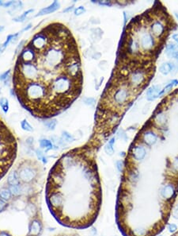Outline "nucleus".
<instances>
[{"mask_svg": "<svg viewBox=\"0 0 178 236\" xmlns=\"http://www.w3.org/2000/svg\"><path fill=\"white\" fill-rule=\"evenodd\" d=\"M13 89L20 104L36 118L61 114L83 90L77 41L61 22L49 23L23 46L13 68Z\"/></svg>", "mask_w": 178, "mask_h": 236, "instance_id": "nucleus-1", "label": "nucleus"}, {"mask_svg": "<svg viewBox=\"0 0 178 236\" xmlns=\"http://www.w3.org/2000/svg\"><path fill=\"white\" fill-rule=\"evenodd\" d=\"M48 207L59 223L83 229L93 223L101 192L97 164L85 146L62 155L51 169L46 185Z\"/></svg>", "mask_w": 178, "mask_h": 236, "instance_id": "nucleus-2", "label": "nucleus"}, {"mask_svg": "<svg viewBox=\"0 0 178 236\" xmlns=\"http://www.w3.org/2000/svg\"><path fill=\"white\" fill-rule=\"evenodd\" d=\"M18 143L15 136L0 118V179L11 169L17 157Z\"/></svg>", "mask_w": 178, "mask_h": 236, "instance_id": "nucleus-3", "label": "nucleus"}, {"mask_svg": "<svg viewBox=\"0 0 178 236\" xmlns=\"http://www.w3.org/2000/svg\"><path fill=\"white\" fill-rule=\"evenodd\" d=\"M131 88L128 82L125 83L109 84L108 94L105 98H108L109 103L116 107V109L124 108L130 103L131 98Z\"/></svg>", "mask_w": 178, "mask_h": 236, "instance_id": "nucleus-4", "label": "nucleus"}, {"mask_svg": "<svg viewBox=\"0 0 178 236\" xmlns=\"http://www.w3.org/2000/svg\"><path fill=\"white\" fill-rule=\"evenodd\" d=\"M128 34L132 36L133 38H136L140 50L143 52H150L151 51L152 49L154 48L155 46V39L154 37L152 35L151 33L148 32L146 30H142L140 32L138 33V35L136 36L133 34H131L129 31H126Z\"/></svg>", "mask_w": 178, "mask_h": 236, "instance_id": "nucleus-5", "label": "nucleus"}, {"mask_svg": "<svg viewBox=\"0 0 178 236\" xmlns=\"http://www.w3.org/2000/svg\"><path fill=\"white\" fill-rule=\"evenodd\" d=\"M146 80V75L145 71L141 68L130 71L127 76V82L131 88H138L143 85Z\"/></svg>", "mask_w": 178, "mask_h": 236, "instance_id": "nucleus-6", "label": "nucleus"}, {"mask_svg": "<svg viewBox=\"0 0 178 236\" xmlns=\"http://www.w3.org/2000/svg\"><path fill=\"white\" fill-rule=\"evenodd\" d=\"M129 155L135 161H142L146 155V149L142 145H133L130 149Z\"/></svg>", "mask_w": 178, "mask_h": 236, "instance_id": "nucleus-7", "label": "nucleus"}, {"mask_svg": "<svg viewBox=\"0 0 178 236\" xmlns=\"http://www.w3.org/2000/svg\"><path fill=\"white\" fill-rule=\"evenodd\" d=\"M176 193H177V189H176L175 186L172 184H168L166 185H164L160 189L161 196L167 200H171L172 199L174 198Z\"/></svg>", "mask_w": 178, "mask_h": 236, "instance_id": "nucleus-8", "label": "nucleus"}, {"mask_svg": "<svg viewBox=\"0 0 178 236\" xmlns=\"http://www.w3.org/2000/svg\"><path fill=\"white\" fill-rule=\"evenodd\" d=\"M150 30L153 36L158 38H162L165 33V25L159 20L154 21L150 25Z\"/></svg>", "mask_w": 178, "mask_h": 236, "instance_id": "nucleus-9", "label": "nucleus"}, {"mask_svg": "<svg viewBox=\"0 0 178 236\" xmlns=\"http://www.w3.org/2000/svg\"><path fill=\"white\" fill-rule=\"evenodd\" d=\"M157 141V134H155L153 130H148L144 131L142 134V142L148 146H152L154 144H156Z\"/></svg>", "mask_w": 178, "mask_h": 236, "instance_id": "nucleus-10", "label": "nucleus"}, {"mask_svg": "<svg viewBox=\"0 0 178 236\" xmlns=\"http://www.w3.org/2000/svg\"><path fill=\"white\" fill-rule=\"evenodd\" d=\"M162 91V87L160 85H153L150 87L146 91V99L148 101H154L160 97V92Z\"/></svg>", "mask_w": 178, "mask_h": 236, "instance_id": "nucleus-11", "label": "nucleus"}, {"mask_svg": "<svg viewBox=\"0 0 178 236\" xmlns=\"http://www.w3.org/2000/svg\"><path fill=\"white\" fill-rule=\"evenodd\" d=\"M60 7V3H59L58 1H54L53 3L50 4L46 7H44L38 12L37 14H36L35 17H40L43 16V15H45V14H49L56 11Z\"/></svg>", "mask_w": 178, "mask_h": 236, "instance_id": "nucleus-12", "label": "nucleus"}, {"mask_svg": "<svg viewBox=\"0 0 178 236\" xmlns=\"http://www.w3.org/2000/svg\"><path fill=\"white\" fill-rule=\"evenodd\" d=\"M7 183L11 186L18 185L21 184V180H20L18 173L16 169H14L10 173V174L8 175V177H7Z\"/></svg>", "mask_w": 178, "mask_h": 236, "instance_id": "nucleus-13", "label": "nucleus"}, {"mask_svg": "<svg viewBox=\"0 0 178 236\" xmlns=\"http://www.w3.org/2000/svg\"><path fill=\"white\" fill-rule=\"evenodd\" d=\"M165 53L169 58H174V59L178 60V50L175 44H173V43L168 44L166 46Z\"/></svg>", "mask_w": 178, "mask_h": 236, "instance_id": "nucleus-14", "label": "nucleus"}, {"mask_svg": "<svg viewBox=\"0 0 178 236\" xmlns=\"http://www.w3.org/2000/svg\"><path fill=\"white\" fill-rule=\"evenodd\" d=\"M175 68V64L173 62H165L159 67V72L162 75L166 76L170 74L171 72H173Z\"/></svg>", "mask_w": 178, "mask_h": 236, "instance_id": "nucleus-15", "label": "nucleus"}, {"mask_svg": "<svg viewBox=\"0 0 178 236\" xmlns=\"http://www.w3.org/2000/svg\"><path fill=\"white\" fill-rule=\"evenodd\" d=\"M116 137H112L111 139L109 140V142L107 143L106 145H105V152L108 154V155L112 156L113 153H114V148H113V145H114L115 142H116Z\"/></svg>", "mask_w": 178, "mask_h": 236, "instance_id": "nucleus-16", "label": "nucleus"}, {"mask_svg": "<svg viewBox=\"0 0 178 236\" xmlns=\"http://www.w3.org/2000/svg\"><path fill=\"white\" fill-rule=\"evenodd\" d=\"M39 143H40V148L44 149L46 152H48V151H49L51 150H53L54 145L50 140L46 139V138H41L39 141Z\"/></svg>", "mask_w": 178, "mask_h": 236, "instance_id": "nucleus-17", "label": "nucleus"}, {"mask_svg": "<svg viewBox=\"0 0 178 236\" xmlns=\"http://www.w3.org/2000/svg\"><path fill=\"white\" fill-rule=\"evenodd\" d=\"M12 198V193L9 188H2L0 189V199L4 201H8Z\"/></svg>", "mask_w": 178, "mask_h": 236, "instance_id": "nucleus-18", "label": "nucleus"}, {"mask_svg": "<svg viewBox=\"0 0 178 236\" xmlns=\"http://www.w3.org/2000/svg\"><path fill=\"white\" fill-rule=\"evenodd\" d=\"M20 33L21 32H18V33H16V34H13L8 35V36H7V38H6V41H4V43H3V45L1 46V48H0V52H3V50H4V49H5V48L7 47V46H8L9 44H10L11 41H12L13 39H15V38H18V36L20 34Z\"/></svg>", "mask_w": 178, "mask_h": 236, "instance_id": "nucleus-19", "label": "nucleus"}, {"mask_svg": "<svg viewBox=\"0 0 178 236\" xmlns=\"http://www.w3.org/2000/svg\"><path fill=\"white\" fill-rule=\"evenodd\" d=\"M44 125L49 130H54L56 129V126H57V120L54 118H48V119H46V121L44 122Z\"/></svg>", "mask_w": 178, "mask_h": 236, "instance_id": "nucleus-20", "label": "nucleus"}, {"mask_svg": "<svg viewBox=\"0 0 178 236\" xmlns=\"http://www.w3.org/2000/svg\"><path fill=\"white\" fill-rule=\"evenodd\" d=\"M33 11H34L33 9H30V10H28L27 11H25L22 14L16 17V18H14V19H13V21H16V22H24L25 19H26V17L28 16L30 13H32Z\"/></svg>", "mask_w": 178, "mask_h": 236, "instance_id": "nucleus-21", "label": "nucleus"}, {"mask_svg": "<svg viewBox=\"0 0 178 236\" xmlns=\"http://www.w3.org/2000/svg\"><path fill=\"white\" fill-rule=\"evenodd\" d=\"M0 107H2V110L5 114L8 112L9 111V101L5 97L0 98Z\"/></svg>", "mask_w": 178, "mask_h": 236, "instance_id": "nucleus-22", "label": "nucleus"}, {"mask_svg": "<svg viewBox=\"0 0 178 236\" xmlns=\"http://www.w3.org/2000/svg\"><path fill=\"white\" fill-rule=\"evenodd\" d=\"M177 84H178V81H177V80H173L172 81H170V83H168L164 88L162 89V91L160 92V96H162V95L165 93L166 91H169L170 90H171V89L173 88V86L177 85Z\"/></svg>", "mask_w": 178, "mask_h": 236, "instance_id": "nucleus-23", "label": "nucleus"}, {"mask_svg": "<svg viewBox=\"0 0 178 236\" xmlns=\"http://www.w3.org/2000/svg\"><path fill=\"white\" fill-rule=\"evenodd\" d=\"M62 138L64 139V141H65L66 142H73L75 140V137L72 135L71 134H70L69 132L66 131V130H64V131L62 132Z\"/></svg>", "mask_w": 178, "mask_h": 236, "instance_id": "nucleus-24", "label": "nucleus"}, {"mask_svg": "<svg viewBox=\"0 0 178 236\" xmlns=\"http://www.w3.org/2000/svg\"><path fill=\"white\" fill-rule=\"evenodd\" d=\"M21 129L27 132H32L33 131V127H32L28 121L25 118L21 122Z\"/></svg>", "mask_w": 178, "mask_h": 236, "instance_id": "nucleus-25", "label": "nucleus"}, {"mask_svg": "<svg viewBox=\"0 0 178 236\" xmlns=\"http://www.w3.org/2000/svg\"><path fill=\"white\" fill-rule=\"evenodd\" d=\"M154 121L155 123H158V125H162L166 122V117H165V114L163 113H158L157 116H155L154 118Z\"/></svg>", "mask_w": 178, "mask_h": 236, "instance_id": "nucleus-26", "label": "nucleus"}, {"mask_svg": "<svg viewBox=\"0 0 178 236\" xmlns=\"http://www.w3.org/2000/svg\"><path fill=\"white\" fill-rule=\"evenodd\" d=\"M83 102L85 105L90 106V107H94L96 104V99L93 97H85L83 99Z\"/></svg>", "mask_w": 178, "mask_h": 236, "instance_id": "nucleus-27", "label": "nucleus"}, {"mask_svg": "<svg viewBox=\"0 0 178 236\" xmlns=\"http://www.w3.org/2000/svg\"><path fill=\"white\" fill-rule=\"evenodd\" d=\"M85 11H86L85 8L83 6H79L74 10V14L76 16H79V15H82L83 14L85 13Z\"/></svg>", "mask_w": 178, "mask_h": 236, "instance_id": "nucleus-28", "label": "nucleus"}, {"mask_svg": "<svg viewBox=\"0 0 178 236\" xmlns=\"http://www.w3.org/2000/svg\"><path fill=\"white\" fill-rule=\"evenodd\" d=\"M93 3H97L100 6H111L112 5V1H107V0H103V1H92Z\"/></svg>", "mask_w": 178, "mask_h": 236, "instance_id": "nucleus-29", "label": "nucleus"}, {"mask_svg": "<svg viewBox=\"0 0 178 236\" xmlns=\"http://www.w3.org/2000/svg\"><path fill=\"white\" fill-rule=\"evenodd\" d=\"M116 167H117V170L119 173H122L124 170V163L123 160H117L116 161Z\"/></svg>", "mask_w": 178, "mask_h": 236, "instance_id": "nucleus-30", "label": "nucleus"}, {"mask_svg": "<svg viewBox=\"0 0 178 236\" xmlns=\"http://www.w3.org/2000/svg\"><path fill=\"white\" fill-rule=\"evenodd\" d=\"M117 138H120V139L124 140L125 142H126L127 139H128V136H127V134H126V133H125L124 130H122V129L119 130V131L117 132Z\"/></svg>", "mask_w": 178, "mask_h": 236, "instance_id": "nucleus-31", "label": "nucleus"}, {"mask_svg": "<svg viewBox=\"0 0 178 236\" xmlns=\"http://www.w3.org/2000/svg\"><path fill=\"white\" fill-rule=\"evenodd\" d=\"M22 6H23V3H21V1H14V3L12 6L13 11H18V10L22 8Z\"/></svg>", "mask_w": 178, "mask_h": 236, "instance_id": "nucleus-32", "label": "nucleus"}, {"mask_svg": "<svg viewBox=\"0 0 178 236\" xmlns=\"http://www.w3.org/2000/svg\"><path fill=\"white\" fill-rule=\"evenodd\" d=\"M11 70L9 69L7 70V71H6L5 73H3V74H1V75H0V81H5L6 79H8V78L10 77V74H11Z\"/></svg>", "mask_w": 178, "mask_h": 236, "instance_id": "nucleus-33", "label": "nucleus"}, {"mask_svg": "<svg viewBox=\"0 0 178 236\" xmlns=\"http://www.w3.org/2000/svg\"><path fill=\"white\" fill-rule=\"evenodd\" d=\"M35 153H36V155L37 157L38 160H40V161H42L43 158L45 157L44 153L42 152V150H40V149H37V150H35Z\"/></svg>", "mask_w": 178, "mask_h": 236, "instance_id": "nucleus-34", "label": "nucleus"}, {"mask_svg": "<svg viewBox=\"0 0 178 236\" xmlns=\"http://www.w3.org/2000/svg\"><path fill=\"white\" fill-rule=\"evenodd\" d=\"M8 207V204L6 201L3 200L2 199H0V212H3V211H5Z\"/></svg>", "mask_w": 178, "mask_h": 236, "instance_id": "nucleus-35", "label": "nucleus"}, {"mask_svg": "<svg viewBox=\"0 0 178 236\" xmlns=\"http://www.w3.org/2000/svg\"><path fill=\"white\" fill-rule=\"evenodd\" d=\"M168 230H169L170 233H174L177 230V226L174 224V223H170V224L168 225Z\"/></svg>", "mask_w": 178, "mask_h": 236, "instance_id": "nucleus-36", "label": "nucleus"}, {"mask_svg": "<svg viewBox=\"0 0 178 236\" xmlns=\"http://www.w3.org/2000/svg\"><path fill=\"white\" fill-rule=\"evenodd\" d=\"M172 168L174 171L178 173V158H176L172 163Z\"/></svg>", "mask_w": 178, "mask_h": 236, "instance_id": "nucleus-37", "label": "nucleus"}, {"mask_svg": "<svg viewBox=\"0 0 178 236\" xmlns=\"http://www.w3.org/2000/svg\"><path fill=\"white\" fill-rule=\"evenodd\" d=\"M13 3H14V1H8V2H4V3H3V7H6V8H7V7H11V6H13Z\"/></svg>", "mask_w": 178, "mask_h": 236, "instance_id": "nucleus-38", "label": "nucleus"}, {"mask_svg": "<svg viewBox=\"0 0 178 236\" xmlns=\"http://www.w3.org/2000/svg\"><path fill=\"white\" fill-rule=\"evenodd\" d=\"M101 54L100 53H98V52H94L93 55H92V58H93L94 60H97L101 57Z\"/></svg>", "mask_w": 178, "mask_h": 236, "instance_id": "nucleus-39", "label": "nucleus"}, {"mask_svg": "<svg viewBox=\"0 0 178 236\" xmlns=\"http://www.w3.org/2000/svg\"><path fill=\"white\" fill-rule=\"evenodd\" d=\"M74 7H75V6L71 5V6H68V7H66V9H64V11H63V12H64V13H68V12H71V11H72L74 10Z\"/></svg>", "mask_w": 178, "mask_h": 236, "instance_id": "nucleus-40", "label": "nucleus"}, {"mask_svg": "<svg viewBox=\"0 0 178 236\" xmlns=\"http://www.w3.org/2000/svg\"><path fill=\"white\" fill-rule=\"evenodd\" d=\"M173 215L176 219H178V205L175 208H174V210H173Z\"/></svg>", "mask_w": 178, "mask_h": 236, "instance_id": "nucleus-41", "label": "nucleus"}, {"mask_svg": "<svg viewBox=\"0 0 178 236\" xmlns=\"http://www.w3.org/2000/svg\"><path fill=\"white\" fill-rule=\"evenodd\" d=\"M0 236H12L11 234L6 231H0Z\"/></svg>", "mask_w": 178, "mask_h": 236, "instance_id": "nucleus-42", "label": "nucleus"}, {"mask_svg": "<svg viewBox=\"0 0 178 236\" xmlns=\"http://www.w3.org/2000/svg\"><path fill=\"white\" fill-rule=\"evenodd\" d=\"M33 140H34L33 139V138H32V137L28 138L26 140V142L28 143V144H29V145H31L32 144H33Z\"/></svg>", "mask_w": 178, "mask_h": 236, "instance_id": "nucleus-43", "label": "nucleus"}, {"mask_svg": "<svg viewBox=\"0 0 178 236\" xmlns=\"http://www.w3.org/2000/svg\"><path fill=\"white\" fill-rule=\"evenodd\" d=\"M31 27H32V24H29V25H28V26H27L25 27V28H24V29H23V30H21V32H24V31H27V30H29V29H31Z\"/></svg>", "mask_w": 178, "mask_h": 236, "instance_id": "nucleus-44", "label": "nucleus"}, {"mask_svg": "<svg viewBox=\"0 0 178 236\" xmlns=\"http://www.w3.org/2000/svg\"><path fill=\"white\" fill-rule=\"evenodd\" d=\"M172 38H173V40L175 41L178 44V34H173V36H172Z\"/></svg>", "mask_w": 178, "mask_h": 236, "instance_id": "nucleus-45", "label": "nucleus"}, {"mask_svg": "<svg viewBox=\"0 0 178 236\" xmlns=\"http://www.w3.org/2000/svg\"><path fill=\"white\" fill-rule=\"evenodd\" d=\"M174 15H175L176 19L178 20V12L177 11H174Z\"/></svg>", "mask_w": 178, "mask_h": 236, "instance_id": "nucleus-46", "label": "nucleus"}, {"mask_svg": "<svg viewBox=\"0 0 178 236\" xmlns=\"http://www.w3.org/2000/svg\"><path fill=\"white\" fill-rule=\"evenodd\" d=\"M125 155H126V153H125L124 152H120V157H123V156H125Z\"/></svg>", "mask_w": 178, "mask_h": 236, "instance_id": "nucleus-47", "label": "nucleus"}, {"mask_svg": "<svg viewBox=\"0 0 178 236\" xmlns=\"http://www.w3.org/2000/svg\"><path fill=\"white\" fill-rule=\"evenodd\" d=\"M3 30H4V26H0V33L2 32Z\"/></svg>", "mask_w": 178, "mask_h": 236, "instance_id": "nucleus-48", "label": "nucleus"}, {"mask_svg": "<svg viewBox=\"0 0 178 236\" xmlns=\"http://www.w3.org/2000/svg\"><path fill=\"white\" fill-rule=\"evenodd\" d=\"M3 3H4V2H3V1H0V6H3Z\"/></svg>", "mask_w": 178, "mask_h": 236, "instance_id": "nucleus-49", "label": "nucleus"}, {"mask_svg": "<svg viewBox=\"0 0 178 236\" xmlns=\"http://www.w3.org/2000/svg\"><path fill=\"white\" fill-rule=\"evenodd\" d=\"M158 236H163V235H158Z\"/></svg>", "mask_w": 178, "mask_h": 236, "instance_id": "nucleus-50", "label": "nucleus"}, {"mask_svg": "<svg viewBox=\"0 0 178 236\" xmlns=\"http://www.w3.org/2000/svg\"><path fill=\"white\" fill-rule=\"evenodd\" d=\"M0 48H1V46H0Z\"/></svg>", "mask_w": 178, "mask_h": 236, "instance_id": "nucleus-51", "label": "nucleus"}]
</instances>
